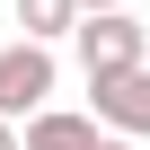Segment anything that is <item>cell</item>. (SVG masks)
<instances>
[{"label": "cell", "instance_id": "6da1fadb", "mask_svg": "<svg viewBox=\"0 0 150 150\" xmlns=\"http://www.w3.org/2000/svg\"><path fill=\"white\" fill-rule=\"evenodd\" d=\"M44 97H53V44H9L0 53V124H27V115H44Z\"/></svg>", "mask_w": 150, "mask_h": 150}, {"label": "cell", "instance_id": "5b68a950", "mask_svg": "<svg viewBox=\"0 0 150 150\" xmlns=\"http://www.w3.org/2000/svg\"><path fill=\"white\" fill-rule=\"evenodd\" d=\"M18 27H27V44H53V35L80 27V9L71 0H18Z\"/></svg>", "mask_w": 150, "mask_h": 150}, {"label": "cell", "instance_id": "3957f363", "mask_svg": "<svg viewBox=\"0 0 150 150\" xmlns=\"http://www.w3.org/2000/svg\"><path fill=\"white\" fill-rule=\"evenodd\" d=\"M88 97H97V115H88V124H115V141H141V132H150V62L88 80Z\"/></svg>", "mask_w": 150, "mask_h": 150}, {"label": "cell", "instance_id": "52a82bcc", "mask_svg": "<svg viewBox=\"0 0 150 150\" xmlns=\"http://www.w3.org/2000/svg\"><path fill=\"white\" fill-rule=\"evenodd\" d=\"M0 150H18V124H0Z\"/></svg>", "mask_w": 150, "mask_h": 150}, {"label": "cell", "instance_id": "7a4b0ae2", "mask_svg": "<svg viewBox=\"0 0 150 150\" xmlns=\"http://www.w3.org/2000/svg\"><path fill=\"white\" fill-rule=\"evenodd\" d=\"M71 44H80V71H88V80H106V71H132L141 62L150 27H132L124 9H106V18H80V27H71Z\"/></svg>", "mask_w": 150, "mask_h": 150}, {"label": "cell", "instance_id": "ba28073f", "mask_svg": "<svg viewBox=\"0 0 150 150\" xmlns=\"http://www.w3.org/2000/svg\"><path fill=\"white\" fill-rule=\"evenodd\" d=\"M97 150H141V141H97Z\"/></svg>", "mask_w": 150, "mask_h": 150}, {"label": "cell", "instance_id": "8992f818", "mask_svg": "<svg viewBox=\"0 0 150 150\" xmlns=\"http://www.w3.org/2000/svg\"><path fill=\"white\" fill-rule=\"evenodd\" d=\"M71 9H80V18H106V9H124V0H71Z\"/></svg>", "mask_w": 150, "mask_h": 150}, {"label": "cell", "instance_id": "277c9868", "mask_svg": "<svg viewBox=\"0 0 150 150\" xmlns=\"http://www.w3.org/2000/svg\"><path fill=\"white\" fill-rule=\"evenodd\" d=\"M106 132L88 124V115H71V106H44V115H27V132H18V150H97Z\"/></svg>", "mask_w": 150, "mask_h": 150}]
</instances>
